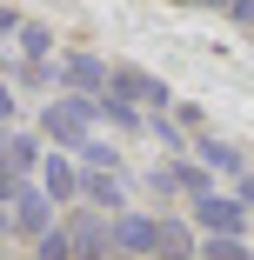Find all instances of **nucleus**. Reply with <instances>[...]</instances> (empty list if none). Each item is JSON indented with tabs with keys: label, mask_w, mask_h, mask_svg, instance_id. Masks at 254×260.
<instances>
[{
	"label": "nucleus",
	"mask_w": 254,
	"mask_h": 260,
	"mask_svg": "<svg viewBox=\"0 0 254 260\" xmlns=\"http://www.w3.org/2000/svg\"><path fill=\"white\" fill-rule=\"evenodd\" d=\"M14 207H20L14 220H20L27 234H47V200H40V193H27V187H20V200H14Z\"/></svg>",
	"instance_id": "5"
},
{
	"label": "nucleus",
	"mask_w": 254,
	"mask_h": 260,
	"mask_svg": "<svg viewBox=\"0 0 254 260\" xmlns=\"http://www.w3.org/2000/svg\"><path fill=\"white\" fill-rule=\"evenodd\" d=\"M74 247H67V234H40V260H67Z\"/></svg>",
	"instance_id": "9"
},
{
	"label": "nucleus",
	"mask_w": 254,
	"mask_h": 260,
	"mask_svg": "<svg viewBox=\"0 0 254 260\" xmlns=\"http://www.w3.org/2000/svg\"><path fill=\"white\" fill-rule=\"evenodd\" d=\"M114 93H127V100H167V87H154L147 74H114Z\"/></svg>",
	"instance_id": "6"
},
{
	"label": "nucleus",
	"mask_w": 254,
	"mask_h": 260,
	"mask_svg": "<svg viewBox=\"0 0 254 260\" xmlns=\"http://www.w3.org/2000/svg\"><path fill=\"white\" fill-rule=\"evenodd\" d=\"M154 253H167V260H187V253H194V240H187V227H174V220H161V234H154Z\"/></svg>",
	"instance_id": "4"
},
{
	"label": "nucleus",
	"mask_w": 254,
	"mask_h": 260,
	"mask_svg": "<svg viewBox=\"0 0 254 260\" xmlns=\"http://www.w3.org/2000/svg\"><path fill=\"white\" fill-rule=\"evenodd\" d=\"M208 260H247L241 240H208Z\"/></svg>",
	"instance_id": "10"
},
{
	"label": "nucleus",
	"mask_w": 254,
	"mask_h": 260,
	"mask_svg": "<svg viewBox=\"0 0 254 260\" xmlns=\"http://www.w3.org/2000/svg\"><path fill=\"white\" fill-rule=\"evenodd\" d=\"M61 74H67L74 87H100V80H107V74H100V60H87V54H80V60H67Z\"/></svg>",
	"instance_id": "7"
},
{
	"label": "nucleus",
	"mask_w": 254,
	"mask_h": 260,
	"mask_svg": "<svg viewBox=\"0 0 254 260\" xmlns=\"http://www.w3.org/2000/svg\"><path fill=\"white\" fill-rule=\"evenodd\" d=\"M154 234H161V220H121V227H114V240H121L127 253H154Z\"/></svg>",
	"instance_id": "3"
},
{
	"label": "nucleus",
	"mask_w": 254,
	"mask_h": 260,
	"mask_svg": "<svg viewBox=\"0 0 254 260\" xmlns=\"http://www.w3.org/2000/svg\"><path fill=\"white\" fill-rule=\"evenodd\" d=\"M47 187H54V193H74V174H67V160H47Z\"/></svg>",
	"instance_id": "8"
},
{
	"label": "nucleus",
	"mask_w": 254,
	"mask_h": 260,
	"mask_svg": "<svg viewBox=\"0 0 254 260\" xmlns=\"http://www.w3.org/2000/svg\"><path fill=\"white\" fill-rule=\"evenodd\" d=\"M87 100H67V107H47V134L67 140V147H87Z\"/></svg>",
	"instance_id": "1"
},
{
	"label": "nucleus",
	"mask_w": 254,
	"mask_h": 260,
	"mask_svg": "<svg viewBox=\"0 0 254 260\" xmlns=\"http://www.w3.org/2000/svg\"><path fill=\"white\" fill-rule=\"evenodd\" d=\"M194 220L208 227V234H234V227H241V200H214V193H201V200H194Z\"/></svg>",
	"instance_id": "2"
},
{
	"label": "nucleus",
	"mask_w": 254,
	"mask_h": 260,
	"mask_svg": "<svg viewBox=\"0 0 254 260\" xmlns=\"http://www.w3.org/2000/svg\"><path fill=\"white\" fill-rule=\"evenodd\" d=\"M7 114H14V100H7V87H0V120H7Z\"/></svg>",
	"instance_id": "11"
}]
</instances>
